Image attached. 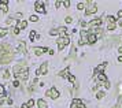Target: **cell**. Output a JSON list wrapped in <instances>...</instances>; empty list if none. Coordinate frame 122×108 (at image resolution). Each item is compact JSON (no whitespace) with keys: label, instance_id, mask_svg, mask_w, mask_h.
<instances>
[{"label":"cell","instance_id":"8d00e7d4","mask_svg":"<svg viewBox=\"0 0 122 108\" xmlns=\"http://www.w3.org/2000/svg\"><path fill=\"white\" fill-rule=\"evenodd\" d=\"M18 33H19V29H18V27H15V29H14V34H18Z\"/></svg>","mask_w":122,"mask_h":108},{"label":"cell","instance_id":"ffe728a7","mask_svg":"<svg viewBox=\"0 0 122 108\" xmlns=\"http://www.w3.org/2000/svg\"><path fill=\"white\" fill-rule=\"evenodd\" d=\"M34 54L37 55V56H40V55L44 54V49L43 48H34Z\"/></svg>","mask_w":122,"mask_h":108},{"label":"cell","instance_id":"2e32d148","mask_svg":"<svg viewBox=\"0 0 122 108\" xmlns=\"http://www.w3.org/2000/svg\"><path fill=\"white\" fill-rule=\"evenodd\" d=\"M97 79H99L100 82H104V83H107V77L104 75V74H100V75H97Z\"/></svg>","mask_w":122,"mask_h":108},{"label":"cell","instance_id":"f1b7e54d","mask_svg":"<svg viewBox=\"0 0 122 108\" xmlns=\"http://www.w3.org/2000/svg\"><path fill=\"white\" fill-rule=\"evenodd\" d=\"M96 97H97V98H103V97H104V93H103V92H99L97 94H96Z\"/></svg>","mask_w":122,"mask_h":108},{"label":"cell","instance_id":"b9f144b4","mask_svg":"<svg viewBox=\"0 0 122 108\" xmlns=\"http://www.w3.org/2000/svg\"><path fill=\"white\" fill-rule=\"evenodd\" d=\"M61 4H62V1H56V3H55V5H56V7H59Z\"/></svg>","mask_w":122,"mask_h":108},{"label":"cell","instance_id":"8fae6325","mask_svg":"<svg viewBox=\"0 0 122 108\" xmlns=\"http://www.w3.org/2000/svg\"><path fill=\"white\" fill-rule=\"evenodd\" d=\"M0 8H1L3 12H7V11H8V7H7V1L6 0H1V1H0Z\"/></svg>","mask_w":122,"mask_h":108},{"label":"cell","instance_id":"e575fe53","mask_svg":"<svg viewBox=\"0 0 122 108\" xmlns=\"http://www.w3.org/2000/svg\"><path fill=\"white\" fill-rule=\"evenodd\" d=\"M50 34H51V36H56V34H58V30H51Z\"/></svg>","mask_w":122,"mask_h":108},{"label":"cell","instance_id":"8992f818","mask_svg":"<svg viewBox=\"0 0 122 108\" xmlns=\"http://www.w3.org/2000/svg\"><path fill=\"white\" fill-rule=\"evenodd\" d=\"M45 94H47V96H50L51 98H58V97H59V93H58V90H56L55 88H52V89H50V90H47Z\"/></svg>","mask_w":122,"mask_h":108},{"label":"cell","instance_id":"d6a6232c","mask_svg":"<svg viewBox=\"0 0 122 108\" xmlns=\"http://www.w3.org/2000/svg\"><path fill=\"white\" fill-rule=\"evenodd\" d=\"M71 108H86L84 104H81V105H71Z\"/></svg>","mask_w":122,"mask_h":108},{"label":"cell","instance_id":"7402d4cb","mask_svg":"<svg viewBox=\"0 0 122 108\" xmlns=\"http://www.w3.org/2000/svg\"><path fill=\"white\" fill-rule=\"evenodd\" d=\"M107 29H108V30H114V29H115V23H108V25H107Z\"/></svg>","mask_w":122,"mask_h":108},{"label":"cell","instance_id":"7bdbcfd3","mask_svg":"<svg viewBox=\"0 0 122 108\" xmlns=\"http://www.w3.org/2000/svg\"><path fill=\"white\" fill-rule=\"evenodd\" d=\"M22 108H30V107H29L28 104H23V105H22Z\"/></svg>","mask_w":122,"mask_h":108},{"label":"cell","instance_id":"277c9868","mask_svg":"<svg viewBox=\"0 0 122 108\" xmlns=\"http://www.w3.org/2000/svg\"><path fill=\"white\" fill-rule=\"evenodd\" d=\"M69 43H70V38L67 37V36H65V37H61L59 40H58V47H59V49H63Z\"/></svg>","mask_w":122,"mask_h":108},{"label":"cell","instance_id":"d590c367","mask_svg":"<svg viewBox=\"0 0 122 108\" xmlns=\"http://www.w3.org/2000/svg\"><path fill=\"white\" fill-rule=\"evenodd\" d=\"M33 104H34L33 100H29V101H28V105H29V107H33Z\"/></svg>","mask_w":122,"mask_h":108},{"label":"cell","instance_id":"ab89813d","mask_svg":"<svg viewBox=\"0 0 122 108\" xmlns=\"http://www.w3.org/2000/svg\"><path fill=\"white\" fill-rule=\"evenodd\" d=\"M4 103V97H3V96H1V97H0V105H1V104Z\"/></svg>","mask_w":122,"mask_h":108},{"label":"cell","instance_id":"52a82bcc","mask_svg":"<svg viewBox=\"0 0 122 108\" xmlns=\"http://www.w3.org/2000/svg\"><path fill=\"white\" fill-rule=\"evenodd\" d=\"M106 63H102L100 66H97L96 69H95V74H96V77L97 75H100V74H103V71H104V69H106Z\"/></svg>","mask_w":122,"mask_h":108},{"label":"cell","instance_id":"ba28073f","mask_svg":"<svg viewBox=\"0 0 122 108\" xmlns=\"http://www.w3.org/2000/svg\"><path fill=\"white\" fill-rule=\"evenodd\" d=\"M88 37H89V34L85 32V30H82V32H81V40H80V44L82 45V44L88 43Z\"/></svg>","mask_w":122,"mask_h":108},{"label":"cell","instance_id":"ac0fdd59","mask_svg":"<svg viewBox=\"0 0 122 108\" xmlns=\"http://www.w3.org/2000/svg\"><path fill=\"white\" fill-rule=\"evenodd\" d=\"M26 26H28V22L26 21H21L18 23V29H25Z\"/></svg>","mask_w":122,"mask_h":108},{"label":"cell","instance_id":"7a4b0ae2","mask_svg":"<svg viewBox=\"0 0 122 108\" xmlns=\"http://www.w3.org/2000/svg\"><path fill=\"white\" fill-rule=\"evenodd\" d=\"M12 58H14V52L12 51H6L4 54L0 56V63H8Z\"/></svg>","mask_w":122,"mask_h":108},{"label":"cell","instance_id":"60d3db41","mask_svg":"<svg viewBox=\"0 0 122 108\" xmlns=\"http://www.w3.org/2000/svg\"><path fill=\"white\" fill-rule=\"evenodd\" d=\"M63 4L66 5V7H69V5H70V1H63Z\"/></svg>","mask_w":122,"mask_h":108},{"label":"cell","instance_id":"4316f807","mask_svg":"<svg viewBox=\"0 0 122 108\" xmlns=\"http://www.w3.org/2000/svg\"><path fill=\"white\" fill-rule=\"evenodd\" d=\"M30 21H32V22H37V21H39V18H37L36 15H32V16H30Z\"/></svg>","mask_w":122,"mask_h":108},{"label":"cell","instance_id":"5b68a950","mask_svg":"<svg viewBox=\"0 0 122 108\" xmlns=\"http://www.w3.org/2000/svg\"><path fill=\"white\" fill-rule=\"evenodd\" d=\"M34 10L37 11V12H41V14H44V12H45L44 3H43L41 0H37V1L34 3Z\"/></svg>","mask_w":122,"mask_h":108},{"label":"cell","instance_id":"5bb4252c","mask_svg":"<svg viewBox=\"0 0 122 108\" xmlns=\"http://www.w3.org/2000/svg\"><path fill=\"white\" fill-rule=\"evenodd\" d=\"M37 105H39V108H48V107H47V103H45L43 98L37 100Z\"/></svg>","mask_w":122,"mask_h":108},{"label":"cell","instance_id":"836d02e7","mask_svg":"<svg viewBox=\"0 0 122 108\" xmlns=\"http://www.w3.org/2000/svg\"><path fill=\"white\" fill-rule=\"evenodd\" d=\"M66 22H67V23H71V22H73V18H71V16H67V18H66Z\"/></svg>","mask_w":122,"mask_h":108},{"label":"cell","instance_id":"1f68e13d","mask_svg":"<svg viewBox=\"0 0 122 108\" xmlns=\"http://www.w3.org/2000/svg\"><path fill=\"white\" fill-rule=\"evenodd\" d=\"M84 7H85V4H84V3H80V4L77 5V8H78V10H84Z\"/></svg>","mask_w":122,"mask_h":108},{"label":"cell","instance_id":"4dcf8cb0","mask_svg":"<svg viewBox=\"0 0 122 108\" xmlns=\"http://www.w3.org/2000/svg\"><path fill=\"white\" fill-rule=\"evenodd\" d=\"M0 96H4V88H3V85H0Z\"/></svg>","mask_w":122,"mask_h":108},{"label":"cell","instance_id":"9a60e30c","mask_svg":"<svg viewBox=\"0 0 122 108\" xmlns=\"http://www.w3.org/2000/svg\"><path fill=\"white\" fill-rule=\"evenodd\" d=\"M66 27H59V29H58V34H59V36H61V37H65V36H66Z\"/></svg>","mask_w":122,"mask_h":108},{"label":"cell","instance_id":"74e56055","mask_svg":"<svg viewBox=\"0 0 122 108\" xmlns=\"http://www.w3.org/2000/svg\"><path fill=\"white\" fill-rule=\"evenodd\" d=\"M14 86H15V88L19 86V81H15V82H14Z\"/></svg>","mask_w":122,"mask_h":108},{"label":"cell","instance_id":"f6af8a7d","mask_svg":"<svg viewBox=\"0 0 122 108\" xmlns=\"http://www.w3.org/2000/svg\"><path fill=\"white\" fill-rule=\"evenodd\" d=\"M118 60H119V62H122V56H119V58H118Z\"/></svg>","mask_w":122,"mask_h":108},{"label":"cell","instance_id":"bcb514c9","mask_svg":"<svg viewBox=\"0 0 122 108\" xmlns=\"http://www.w3.org/2000/svg\"><path fill=\"white\" fill-rule=\"evenodd\" d=\"M119 25H121V26H122V21H121V22H119Z\"/></svg>","mask_w":122,"mask_h":108},{"label":"cell","instance_id":"e0dca14e","mask_svg":"<svg viewBox=\"0 0 122 108\" xmlns=\"http://www.w3.org/2000/svg\"><path fill=\"white\" fill-rule=\"evenodd\" d=\"M28 77H29V73H28V70H26V71H23V73L18 77V78H21L22 81H25V79H28Z\"/></svg>","mask_w":122,"mask_h":108},{"label":"cell","instance_id":"7c38bea8","mask_svg":"<svg viewBox=\"0 0 122 108\" xmlns=\"http://www.w3.org/2000/svg\"><path fill=\"white\" fill-rule=\"evenodd\" d=\"M18 51H19V52H22V54H26V45H25L23 41L19 43V45H18Z\"/></svg>","mask_w":122,"mask_h":108},{"label":"cell","instance_id":"d4e9b609","mask_svg":"<svg viewBox=\"0 0 122 108\" xmlns=\"http://www.w3.org/2000/svg\"><path fill=\"white\" fill-rule=\"evenodd\" d=\"M3 77L7 79V78L10 77V71H8V70H4V71H3Z\"/></svg>","mask_w":122,"mask_h":108},{"label":"cell","instance_id":"cb8c5ba5","mask_svg":"<svg viewBox=\"0 0 122 108\" xmlns=\"http://www.w3.org/2000/svg\"><path fill=\"white\" fill-rule=\"evenodd\" d=\"M7 34V30L6 29H0V37H4Z\"/></svg>","mask_w":122,"mask_h":108},{"label":"cell","instance_id":"6da1fadb","mask_svg":"<svg viewBox=\"0 0 122 108\" xmlns=\"http://www.w3.org/2000/svg\"><path fill=\"white\" fill-rule=\"evenodd\" d=\"M28 69H26V64H25V62H19L15 67H14V74H15V77H19L21 74H22L23 71H26Z\"/></svg>","mask_w":122,"mask_h":108},{"label":"cell","instance_id":"30bf717a","mask_svg":"<svg viewBox=\"0 0 122 108\" xmlns=\"http://www.w3.org/2000/svg\"><path fill=\"white\" fill-rule=\"evenodd\" d=\"M100 23H102V19H93V21L89 22V27H96V26H100Z\"/></svg>","mask_w":122,"mask_h":108},{"label":"cell","instance_id":"9c48e42d","mask_svg":"<svg viewBox=\"0 0 122 108\" xmlns=\"http://www.w3.org/2000/svg\"><path fill=\"white\" fill-rule=\"evenodd\" d=\"M47 67H48V64L47 63H43L41 67H40V70L37 71V75H44V74H47Z\"/></svg>","mask_w":122,"mask_h":108},{"label":"cell","instance_id":"83f0119b","mask_svg":"<svg viewBox=\"0 0 122 108\" xmlns=\"http://www.w3.org/2000/svg\"><path fill=\"white\" fill-rule=\"evenodd\" d=\"M34 37H36V33H34V32H32V33H30V34H29V38H30L32 41H33V40H34Z\"/></svg>","mask_w":122,"mask_h":108},{"label":"cell","instance_id":"f35d334b","mask_svg":"<svg viewBox=\"0 0 122 108\" xmlns=\"http://www.w3.org/2000/svg\"><path fill=\"white\" fill-rule=\"evenodd\" d=\"M118 18H122V10L118 11Z\"/></svg>","mask_w":122,"mask_h":108},{"label":"cell","instance_id":"603a6c76","mask_svg":"<svg viewBox=\"0 0 122 108\" xmlns=\"http://www.w3.org/2000/svg\"><path fill=\"white\" fill-rule=\"evenodd\" d=\"M107 19H108V22H110V23H115V18H114V16H111V15H108V18H107Z\"/></svg>","mask_w":122,"mask_h":108},{"label":"cell","instance_id":"ee69618b","mask_svg":"<svg viewBox=\"0 0 122 108\" xmlns=\"http://www.w3.org/2000/svg\"><path fill=\"white\" fill-rule=\"evenodd\" d=\"M118 51H119V54H122V47H119V49H118Z\"/></svg>","mask_w":122,"mask_h":108},{"label":"cell","instance_id":"4fadbf2b","mask_svg":"<svg viewBox=\"0 0 122 108\" xmlns=\"http://www.w3.org/2000/svg\"><path fill=\"white\" fill-rule=\"evenodd\" d=\"M97 40V37H96V34H89L88 37V44H95V41Z\"/></svg>","mask_w":122,"mask_h":108},{"label":"cell","instance_id":"44dd1931","mask_svg":"<svg viewBox=\"0 0 122 108\" xmlns=\"http://www.w3.org/2000/svg\"><path fill=\"white\" fill-rule=\"evenodd\" d=\"M95 30H96V33H95V34H96V37H100V36L103 34V30H102V29H95Z\"/></svg>","mask_w":122,"mask_h":108},{"label":"cell","instance_id":"484cf974","mask_svg":"<svg viewBox=\"0 0 122 108\" xmlns=\"http://www.w3.org/2000/svg\"><path fill=\"white\" fill-rule=\"evenodd\" d=\"M6 22H7V25H14V23H15V21H14L12 18H8Z\"/></svg>","mask_w":122,"mask_h":108},{"label":"cell","instance_id":"3957f363","mask_svg":"<svg viewBox=\"0 0 122 108\" xmlns=\"http://www.w3.org/2000/svg\"><path fill=\"white\" fill-rule=\"evenodd\" d=\"M97 11V7H96V3L92 1V0H89L88 1V7H86V10H85V15H91V14H95Z\"/></svg>","mask_w":122,"mask_h":108},{"label":"cell","instance_id":"f546056e","mask_svg":"<svg viewBox=\"0 0 122 108\" xmlns=\"http://www.w3.org/2000/svg\"><path fill=\"white\" fill-rule=\"evenodd\" d=\"M69 81L71 82V83H76V78H74L73 75H69Z\"/></svg>","mask_w":122,"mask_h":108},{"label":"cell","instance_id":"d6986e66","mask_svg":"<svg viewBox=\"0 0 122 108\" xmlns=\"http://www.w3.org/2000/svg\"><path fill=\"white\" fill-rule=\"evenodd\" d=\"M59 75L61 77H69L70 74H69V69H65V70H62L61 73H59Z\"/></svg>","mask_w":122,"mask_h":108}]
</instances>
